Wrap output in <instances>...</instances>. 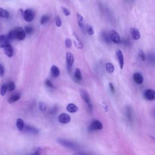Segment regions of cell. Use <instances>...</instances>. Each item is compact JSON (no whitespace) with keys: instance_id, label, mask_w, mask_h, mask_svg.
Masks as SVG:
<instances>
[{"instance_id":"2","label":"cell","mask_w":155,"mask_h":155,"mask_svg":"<svg viewBox=\"0 0 155 155\" xmlns=\"http://www.w3.org/2000/svg\"><path fill=\"white\" fill-rule=\"evenodd\" d=\"M58 143L61 144L62 146L68 148V149H71V150H78L79 149V146L76 144L75 143L70 141V140L64 139H58Z\"/></svg>"},{"instance_id":"14","label":"cell","mask_w":155,"mask_h":155,"mask_svg":"<svg viewBox=\"0 0 155 155\" xmlns=\"http://www.w3.org/2000/svg\"><path fill=\"white\" fill-rule=\"evenodd\" d=\"M9 39L5 35H0V47L4 48L9 44Z\"/></svg>"},{"instance_id":"28","label":"cell","mask_w":155,"mask_h":155,"mask_svg":"<svg viewBox=\"0 0 155 155\" xmlns=\"http://www.w3.org/2000/svg\"><path fill=\"white\" fill-rule=\"evenodd\" d=\"M15 89V84L13 81H10L9 82L7 85V89L9 91H13Z\"/></svg>"},{"instance_id":"41","label":"cell","mask_w":155,"mask_h":155,"mask_svg":"<svg viewBox=\"0 0 155 155\" xmlns=\"http://www.w3.org/2000/svg\"><path fill=\"white\" fill-rule=\"evenodd\" d=\"M103 105H104V108H105V110H106V111L107 112V110H108V109H107V104L105 103V102H104L103 103Z\"/></svg>"},{"instance_id":"11","label":"cell","mask_w":155,"mask_h":155,"mask_svg":"<svg viewBox=\"0 0 155 155\" xmlns=\"http://www.w3.org/2000/svg\"><path fill=\"white\" fill-rule=\"evenodd\" d=\"M23 130H24L27 133L34 134V135H36L39 133V130L36 128L34 127L31 126V125L24 126V128Z\"/></svg>"},{"instance_id":"18","label":"cell","mask_w":155,"mask_h":155,"mask_svg":"<svg viewBox=\"0 0 155 155\" xmlns=\"http://www.w3.org/2000/svg\"><path fill=\"white\" fill-rule=\"evenodd\" d=\"M16 125L18 129L20 131H23L24 128V126H25V124H24V121H23V119L21 118H18L17 120V122H16Z\"/></svg>"},{"instance_id":"13","label":"cell","mask_w":155,"mask_h":155,"mask_svg":"<svg viewBox=\"0 0 155 155\" xmlns=\"http://www.w3.org/2000/svg\"><path fill=\"white\" fill-rule=\"evenodd\" d=\"M51 75L54 78H57L60 75V70L56 65H52L50 70Z\"/></svg>"},{"instance_id":"38","label":"cell","mask_w":155,"mask_h":155,"mask_svg":"<svg viewBox=\"0 0 155 155\" xmlns=\"http://www.w3.org/2000/svg\"><path fill=\"white\" fill-rule=\"evenodd\" d=\"M4 74V68L3 65L0 64V78H2Z\"/></svg>"},{"instance_id":"25","label":"cell","mask_w":155,"mask_h":155,"mask_svg":"<svg viewBox=\"0 0 155 155\" xmlns=\"http://www.w3.org/2000/svg\"><path fill=\"white\" fill-rule=\"evenodd\" d=\"M102 38L103 39V40L106 42L107 43H111V40L110 39L109 35L108 33H107L106 32H103L102 33Z\"/></svg>"},{"instance_id":"37","label":"cell","mask_w":155,"mask_h":155,"mask_svg":"<svg viewBox=\"0 0 155 155\" xmlns=\"http://www.w3.org/2000/svg\"><path fill=\"white\" fill-rule=\"evenodd\" d=\"M62 10H63V13H64V15H65V16L67 17V16H69V15H70V11H69L67 8L63 7H62Z\"/></svg>"},{"instance_id":"35","label":"cell","mask_w":155,"mask_h":155,"mask_svg":"<svg viewBox=\"0 0 155 155\" xmlns=\"http://www.w3.org/2000/svg\"><path fill=\"white\" fill-rule=\"evenodd\" d=\"M127 117L130 120L132 121V118H133V114H132V111L131 110L130 108H128L127 109Z\"/></svg>"},{"instance_id":"8","label":"cell","mask_w":155,"mask_h":155,"mask_svg":"<svg viewBox=\"0 0 155 155\" xmlns=\"http://www.w3.org/2000/svg\"><path fill=\"white\" fill-rule=\"evenodd\" d=\"M144 96L149 101H153L155 99V92L153 89H147L144 92Z\"/></svg>"},{"instance_id":"6","label":"cell","mask_w":155,"mask_h":155,"mask_svg":"<svg viewBox=\"0 0 155 155\" xmlns=\"http://www.w3.org/2000/svg\"><path fill=\"white\" fill-rule=\"evenodd\" d=\"M23 17L25 21L31 22L34 19V13L31 9H26L23 12Z\"/></svg>"},{"instance_id":"32","label":"cell","mask_w":155,"mask_h":155,"mask_svg":"<svg viewBox=\"0 0 155 155\" xmlns=\"http://www.w3.org/2000/svg\"><path fill=\"white\" fill-rule=\"evenodd\" d=\"M39 108L41 111H44L46 110V105L45 103H43V102H41L39 103Z\"/></svg>"},{"instance_id":"17","label":"cell","mask_w":155,"mask_h":155,"mask_svg":"<svg viewBox=\"0 0 155 155\" xmlns=\"http://www.w3.org/2000/svg\"><path fill=\"white\" fill-rule=\"evenodd\" d=\"M21 98V96L19 94H14L10 96L8 100V102L9 104H13L15 103L17 101H18Z\"/></svg>"},{"instance_id":"9","label":"cell","mask_w":155,"mask_h":155,"mask_svg":"<svg viewBox=\"0 0 155 155\" xmlns=\"http://www.w3.org/2000/svg\"><path fill=\"white\" fill-rule=\"evenodd\" d=\"M58 121L61 123L67 124L70 122V121H71V117H70L69 115L65 114V113H63V114H61L58 116Z\"/></svg>"},{"instance_id":"10","label":"cell","mask_w":155,"mask_h":155,"mask_svg":"<svg viewBox=\"0 0 155 155\" xmlns=\"http://www.w3.org/2000/svg\"><path fill=\"white\" fill-rule=\"evenodd\" d=\"M116 57H117V59H118L119 64L120 68H121V69H122L123 67H124V58L122 52L121 50H118L116 52Z\"/></svg>"},{"instance_id":"3","label":"cell","mask_w":155,"mask_h":155,"mask_svg":"<svg viewBox=\"0 0 155 155\" xmlns=\"http://www.w3.org/2000/svg\"><path fill=\"white\" fill-rule=\"evenodd\" d=\"M80 93H81V96L83 99V100L87 104L89 110L90 111H92V105L91 104V101H90V96H89V93H87V92L86 90H84V89L81 90Z\"/></svg>"},{"instance_id":"16","label":"cell","mask_w":155,"mask_h":155,"mask_svg":"<svg viewBox=\"0 0 155 155\" xmlns=\"http://www.w3.org/2000/svg\"><path fill=\"white\" fill-rule=\"evenodd\" d=\"M130 33L132 34V38L135 40H138L140 38V35L139 31L136 28H131Z\"/></svg>"},{"instance_id":"24","label":"cell","mask_w":155,"mask_h":155,"mask_svg":"<svg viewBox=\"0 0 155 155\" xmlns=\"http://www.w3.org/2000/svg\"><path fill=\"white\" fill-rule=\"evenodd\" d=\"M106 69L107 71L110 73H112L113 72H114L115 70V67H114V65H113L111 63H107L106 65Z\"/></svg>"},{"instance_id":"23","label":"cell","mask_w":155,"mask_h":155,"mask_svg":"<svg viewBox=\"0 0 155 155\" xmlns=\"http://www.w3.org/2000/svg\"><path fill=\"white\" fill-rule=\"evenodd\" d=\"M9 17V13L7 10L2 8H0V17L7 18Z\"/></svg>"},{"instance_id":"7","label":"cell","mask_w":155,"mask_h":155,"mask_svg":"<svg viewBox=\"0 0 155 155\" xmlns=\"http://www.w3.org/2000/svg\"><path fill=\"white\" fill-rule=\"evenodd\" d=\"M103 128V125L101 123V122L98 120H95L91 123L89 127V130L91 131L100 130H102Z\"/></svg>"},{"instance_id":"19","label":"cell","mask_w":155,"mask_h":155,"mask_svg":"<svg viewBox=\"0 0 155 155\" xmlns=\"http://www.w3.org/2000/svg\"><path fill=\"white\" fill-rule=\"evenodd\" d=\"M67 110L70 113H75L78 110V107L74 104H69L67 106Z\"/></svg>"},{"instance_id":"33","label":"cell","mask_w":155,"mask_h":155,"mask_svg":"<svg viewBox=\"0 0 155 155\" xmlns=\"http://www.w3.org/2000/svg\"><path fill=\"white\" fill-rule=\"evenodd\" d=\"M65 46L67 48H71L72 46V42L71 39L69 38H67L65 40Z\"/></svg>"},{"instance_id":"36","label":"cell","mask_w":155,"mask_h":155,"mask_svg":"<svg viewBox=\"0 0 155 155\" xmlns=\"http://www.w3.org/2000/svg\"><path fill=\"white\" fill-rule=\"evenodd\" d=\"M46 83V85L48 87H50V88H54V86L53 84H52V82L50 81V79H47L45 82Z\"/></svg>"},{"instance_id":"1","label":"cell","mask_w":155,"mask_h":155,"mask_svg":"<svg viewBox=\"0 0 155 155\" xmlns=\"http://www.w3.org/2000/svg\"><path fill=\"white\" fill-rule=\"evenodd\" d=\"M25 36L26 33L25 32L23 28L20 27H17L15 29L11 31L7 35V38L9 39V41L14 39H18L20 41H23L25 38Z\"/></svg>"},{"instance_id":"31","label":"cell","mask_w":155,"mask_h":155,"mask_svg":"<svg viewBox=\"0 0 155 155\" xmlns=\"http://www.w3.org/2000/svg\"><path fill=\"white\" fill-rule=\"evenodd\" d=\"M55 23H56V25L57 27H60L61 26V24H62V21H61V18L59 17V16H56L55 17Z\"/></svg>"},{"instance_id":"21","label":"cell","mask_w":155,"mask_h":155,"mask_svg":"<svg viewBox=\"0 0 155 155\" xmlns=\"http://www.w3.org/2000/svg\"><path fill=\"white\" fill-rule=\"evenodd\" d=\"M74 77L76 79H77L78 81H81L82 79V74H81V72L80 69L79 68H76L75 71L74 73Z\"/></svg>"},{"instance_id":"30","label":"cell","mask_w":155,"mask_h":155,"mask_svg":"<svg viewBox=\"0 0 155 155\" xmlns=\"http://www.w3.org/2000/svg\"><path fill=\"white\" fill-rule=\"evenodd\" d=\"M24 31L27 34H31L33 32V28L32 26H26L24 29Z\"/></svg>"},{"instance_id":"39","label":"cell","mask_w":155,"mask_h":155,"mask_svg":"<svg viewBox=\"0 0 155 155\" xmlns=\"http://www.w3.org/2000/svg\"><path fill=\"white\" fill-rule=\"evenodd\" d=\"M109 87H110V91L113 93H114L115 92V89L114 86V85H113V84L111 82H110L109 84Z\"/></svg>"},{"instance_id":"40","label":"cell","mask_w":155,"mask_h":155,"mask_svg":"<svg viewBox=\"0 0 155 155\" xmlns=\"http://www.w3.org/2000/svg\"><path fill=\"white\" fill-rule=\"evenodd\" d=\"M41 148H37L35 150V151L33 152V154H41Z\"/></svg>"},{"instance_id":"26","label":"cell","mask_w":155,"mask_h":155,"mask_svg":"<svg viewBox=\"0 0 155 155\" xmlns=\"http://www.w3.org/2000/svg\"><path fill=\"white\" fill-rule=\"evenodd\" d=\"M86 31H87V33H88L89 35H93L94 34V33H95L93 27H92V25H89V24L86 25Z\"/></svg>"},{"instance_id":"27","label":"cell","mask_w":155,"mask_h":155,"mask_svg":"<svg viewBox=\"0 0 155 155\" xmlns=\"http://www.w3.org/2000/svg\"><path fill=\"white\" fill-rule=\"evenodd\" d=\"M7 90V85H6V84H4V85L2 86L1 90H0V94H1V96H4L6 95Z\"/></svg>"},{"instance_id":"5","label":"cell","mask_w":155,"mask_h":155,"mask_svg":"<svg viewBox=\"0 0 155 155\" xmlns=\"http://www.w3.org/2000/svg\"><path fill=\"white\" fill-rule=\"evenodd\" d=\"M74 63V56L71 52H67L66 53V64L67 67L70 72L72 67Z\"/></svg>"},{"instance_id":"22","label":"cell","mask_w":155,"mask_h":155,"mask_svg":"<svg viewBox=\"0 0 155 155\" xmlns=\"http://www.w3.org/2000/svg\"><path fill=\"white\" fill-rule=\"evenodd\" d=\"M74 35H75V36L76 37V41H74V43H75V46H76L77 48L79 49H82V48L83 47V44H82V42L79 40V39L78 38V36H77L75 33H74Z\"/></svg>"},{"instance_id":"20","label":"cell","mask_w":155,"mask_h":155,"mask_svg":"<svg viewBox=\"0 0 155 155\" xmlns=\"http://www.w3.org/2000/svg\"><path fill=\"white\" fill-rule=\"evenodd\" d=\"M76 18L79 26L81 28L82 30H84V18L80 15V14H76Z\"/></svg>"},{"instance_id":"15","label":"cell","mask_w":155,"mask_h":155,"mask_svg":"<svg viewBox=\"0 0 155 155\" xmlns=\"http://www.w3.org/2000/svg\"><path fill=\"white\" fill-rule=\"evenodd\" d=\"M133 78L134 81L138 84H140L143 82L144 78L141 73H135L133 75Z\"/></svg>"},{"instance_id":"29","label":"cell","mask_w":155,"mask_h":155,"mask_svg":"<svg viewBox=\"0 0 155 155\" xmlns=\"http://www.w3.org/2000/svg\"><path fill=\"white\" fill-rule=\"evenodd\" d=\"M49 20V17L47 15H44L41 17V21L40 23L41 24H44L46 23H47Z\"/></svg>"},{"instance_id":"12","label":"cell","mask_w":155,"mask_h":155,"mask_svg":"<svg viewBox=\"0 0 155 155\" xmlns=\"http://www.w3.org/2000/svg\"><path fill=\"white\" fill-rule=\"evenodd\" d=\"M3 49H4V53L6 54V56H7L9 58L12 57V56L13 55V47L10 44L5 46Z\"/></svg>"},{"instance_id":"4","label":"cell","mask_w":155,"mask_h":155,"mask_svg":"<svg viewBox=\"0 0 155 155\" xmlns=\"http://www.w3.org/2000/svg\"><path fill=\"white\" fill-rule=\"evenodd\" d=\"M108 35H109L111 41H113L114 43H115L116 44H119L121 43L120 36L118 34V33L116 32V31H110Z\"/></svg>"},{"instance_id":"34","label":"cell","mask_w":155,"mask_h":155,"mask_svg":"<svg viewBox=\"0 0 155 155\" xmlns=\"http://www.w3.org/2000/svg\"><path fill=\"white\" fill-rule=\"evenodd\" d=\"M139 57L143 61H145L146 60V55L145 53H144V52L143 50H139Z\"/></svg>"}]
</instances>
